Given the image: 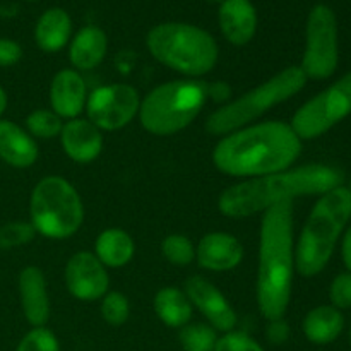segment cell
Masks as SVG:
<instances>
[{"label":"cell","mask_w":351,"mask_h":351,"mask_svg":"<svg viewBox=\"0 0 351 351\" xmlns=\"http://www.w3.org/2000/svg\"><path fill=\"white\" fill-rule=\"evenodd\" d=\"M329 300L338 311L351 307V273H339L329 287Z\"/></svg>","instance_id":"32"},{"label":"cell","mask_w":351,"mask_h":351,"mask_svg":"<svg viewBox=\"0 0 351 351\" xmlns=\"http://www.w3.org/2000/svg\"><path fill=\"white\" fill-rule=\"evenodd\" d=\"M350 345H351V329H350Z\"/></svg>","instance_id":"40"},{"label":"cell","mask_w":351,"mask_h":351,"mask_svg":"<svg viewBox=\"0 0 351 351\" xmlns=\"http://www.w3.org/2000/svg\"><path fill=\"white\" fill-rule=\"evenodd\" d=\"M218 21L225 40L235 47H243L256 36L257 10L250 0H225Z\"/></svg>","instance_id":"18"},{"label":"cell","mask_w":351,"mask_h":351,"mask_svg":"<svg viewBox=\"0 0 351 351\" xmlns=\"http://www.w3.org/2000/svg\"><path fill=\"white\" fill-rule=\"evenodd\" d=\"M307 81L300 67L291 65L283 69L257 88L215 110L206 120V130L211 136H226L233 130L250 125L271 108L298 95Z\"/></svg>","instance_id":"6"},{"label":"cell","mask_w":351,"mask_h":351,"mask_svg":"<svg viewBox=\"0 0 351 351\" xmlns=\"http://www.w3.org/2000/svg\"><path fill=\"white\" fill-rule=\"evenodd\" d=\"M149 53L160 64L189 77L209 74L218 62V43L202 27L185 23H163L146 36Z\"/></svg>","instance_id":"5"},{"label":"cell","mask_w":351,"mask_h":351,"mask_svg":"<svg viewBox=\"0 0 351 351\" xmlns=\"http://www.w3.org/2000/svg\"><path fill=\"white\" fill-rule=\"evenodd\" d=\"M341 259L346 266V271L351 273V225L345 230L341 237Z\"/></svg>","instance_id":"36"},{"label":"cell","mask_w":351,"mask_h":351,"mask_svg":"<svg viewBox=\"0 0 351 351\" xmlns=\"http://www.w3.org/2000/svg\"><path fill=\"white\" fill-rule=\"evenodd\" d=\"M31 225L38 235L65 240L79 232L84 221V206L74 185L58 175L43 177L31 192Z\"/></svg>","instance_id":"8"},{"label":"cell","mask_w":351,"mask_h":351,"mask_svg":"<svg viewBox=\"0 0 351 351\" xmlns=\"http://www.w3.org/2000/svg\"><path fill=\"white\" fill-rule=\"evenodd\" d=\"M338 21L331 7L317 3L311 10L305 27V51L302 72L307 79H329L338 69Z\"/></svg>","instance_id":"10"},{"label":"cell","mask_w":351,"mask_h":351,"mask_svg":"<svg viewBox=\"0 0 351 351\" xmlns=\"http://www.w3.org/2000/svg\"><path fill=\"white\" fill-rule=\"evenodd\" d=\"M290 326H288V322L285 321V317L281 319H274V321H267V326H266V338L267 341L271 343V345H283V343H287L288 339H290Z\"/></svg>","instance_id":"34"},{"label":"cell","mask_w":351,"mask_h":351,"mask_svg":"<svg viewBox=\"0 0 351 351\" xmlns=\"http://www.w3.org/2000/svg\"><path fill=\"white\" fill-rule=\"evenodd\" d=\"M17 287L26 321L33 328H45L50 321V297L43 271L34 266L24 267L19 273Z\"/></svg>","instance_id":"17"},{"label":"cell","mask_w":351,"mask_h":351,"mask_svg":"<svg viewBox=\"0 0 351 351\" xmlns=\"http://www.w3.org/2000/svg\"><path fill=\"white\" fill-rule=\"evenodd\" d=\"M302 139L285 122H263L226 134L213 151V163L232 177H264L291 168Z\"/></svg>","instance_id":"1"},{"label":"cell","mask_w":351,"mask_h":351,"mask_svg":"<svg viewBox=\"0 0 351 351\" xmlns=\"http://www.w3.org/2000/svg\"><path fill=\"white\" fill-rule=\"evenodd\" d=\"M153 305L158 319L168 328L182 329L189 324L192 317V304L189 302L185 291L178 288H161L154 297Z\"/></svg>","instance_id":"24"},{"label":"cell","mask_w":351,"mask_h":351,"mask_svg":"<svg viewBox=\"0 0 351 351\" xmlns=\"http://www.w3.org/2000/svg\"><path fill=\"white\" fill-rule=\"evenodd\" d=\"M213 351H264V348L249 335L230 331L218 338Z\"/></svg>","instance_id":"31"},{"label":"cell","mask_w":351,"mask_h":351,"mask_svg":"<svg viewBox=\"0 0 351 351\" xmlns=\"http://www.w3.org/2000/svg\"><path fill=\"white\" fill-rule=\"evenodd\" d=\"M206 93H208V98L215 99V101H226L232 96V89L225 82H215V84H206Z\"/></svg>","instance_id":"35"},{"label":"cell","mask_w":351,"mask_h":351,"mask_svg":"<svg viewBox=\"0 0 351 351\" xmlns=\"http://www.w3.org/2000/svg\"><path fill=\"white\" fill-rule=\"evenodd\" d=\"M182 351H185V350H182Z\"/></svg>","instance_id":"42"},{"label":"cell","mask_w":351,"mask_h":351,"mask_svg":"<svg viewBox=\"0 0 351 351\" xmlns=\"http://www.w3.org/2000/svg\"><path fill=\"white\" fill-rule=\"evenodd\" d=\"M218 336L209 324H187L180 329L182 350L185 351H213Z\"/></svg>","instance_id":"26"},{"label":"cell","mask_w":351,"mask_h":351,"mask_svg":"<svg viewBox=\"0 0 351 351\" xmlns=\"http://www.w3.org/2000/svg\"><path fill=\"white\" fill-rule=\"evenodd\" d=\"M136 254L134 239L122 228H106L98 235L95 243V256L105 267H123Z\"/></svg>","instance_id":"23"},{"label":"cell","mask_w":351,"mask_h":351,"mask_svg":"<svg viewBox=\"0 0 351 351\" xmlns=\"http://www.w3.org/2000/svg\"><path fill=\"white\" fill-rule=\"evenodd\" d=\"M348 192H350V197H351V184H350V187H348Z\"/></svg>","instance_id":"39"},{"label":"cell","mask_w":351,"mask_h":351,"mask_svg":"<svg viewBox=\"0 0 351 351\" xmlns=\"http://www.w3.org/2000/svg\"><path fill=\"white\" fill-rule=\"evenodd\" d=\"M16 351H60V343L48 328H33L21 339Z\"/></svg>","instance_id":"30"},{"label":"cell","mask_w":351,"mask_h":351,"mask_svg":"<svg viewBox=\"0 0 351 351\" xmlns=\"http://www.w3.org/2000/svg\"><path fill=\"white\" fill-rule=\"evenodd\" d=\"M161 252H163L165 259L173 266H189L195 261V247L185 235H168L161 243Z\"/></svg>","instance_id":"27"},{"label":"cell","mask_w":351,"mask_h":351,"mask_svg":"<svg viewBox=\"0 0 351 351\" xmlns=\"http://www.w3.org/2000/svg\"><path fill=\"white\" fill-rule=\"evenodd\" d=\"M206 101V82L195 79L165 82L141 99V125L153 136H173L197 119Z\"/></svg>","instance_id":"7"},{"label":"cell","mask_w":351,"mask_h":351,"mask_svg":"<svg viewBox=\"0 0 351 351\" xmlns=\"http://www.w3.org/2000/svg\"><path fill=\"white\" fill-rule=\"evenodd\" d=\"M86 101L88 88L75 69H62L53 75L50 84V105L62 120L77 119L82 110H86Z\"/></svg>","instance_id":"16"},{"label":"cell","mask_w":351,"mask_h":351,"mask_svg":"<svg viewBox=\"0 0 351 351\" xmlns=\"http://www.w3.org/2000/svg\"><path fill=\"white\" fill-rule=\"evenodd\" d=\"M339 185H343V173L338 168L311 163L239 182L221 192L218 209L228 218L242 219L267 211L283 201L307 195L321 197Z\"/></svg>","instance_id":"2"},{"label":"cell","mask_w":351,"mask_h":351,"mask_svg":"<svg viewBox=\"0 0 351 351\" xmlns=\"http://www.w3.org/2000/svg\"><path fill=\"white\" fill-rule=\"evenodd\" d=\"M72 19L60 7L45 10L34 26V41L47 53H57L71 40Z\"/></svg>","instance_id":"21"},{"label":"cell","mask_w":351,"mask_h":351,"mask_svg":"<svg viewBox=\"0 0 351 351\" xmlns=\"http://www.w3.org/2000/svg\"><path fill=\"white\" fill-rule=\"evenodd\" d=\"M40 156L36 139L17 123L0 119V160L14 168H29Z\"/></svg>","instance_id":"19"},{"label":"cell","mask_w":351,"mask_h":351,"mask_svg":"<svg viewBox=\"0 0 351 351\" xmlns=\"http://www.w3.org/2000/svg\"><path fill=\"white\" fill-rule=\"evenodd\" d=\"M184 287L189 302L208 319L209 326L216 332L225 335V332L235 329L237 322H239L235 311L228 304L225 295L211 281L199 276V274H194V276L185 280Z\"/></svg>","instance_id":"13"},{"label":"cell","mask_w":351,"mask_h":351,"mask_svg":"<svg viewBox=\"0 0 351 351\" xmlns=\"http://www.w3.org/2000/svg\"><path fill=\"white\" fill-rule=\"evenodd\" d=\"M351 115V71L305 101L291 119L302 141L317 139Z\"/></svg>","instance_id":"9"},{"label":"cell","mask_w":351,"mask_h":351,"mask_svg":"<svg viewBox=\"0 0 351 351\" xmlns=\"http://www.w3.org/2000/svg\"><path fill=\"white\" fill-rule=\"evenodd\" d=\"M108 50L106 33L98 26H84L75 33L69 47V60L75 71L98 67Z\"/></svg>","instance_id":"20"},{"label":"cell","mask_w":351,"mask_h":351,"mask_svg":"<svg viewBox=\"0 0 351 351\" xmlns=\"http://www.w3.org/2000/svg\"><path fill=\"white\" fill-rule=\"evenodd\" d=\"M295 271L293 201H283L264 211L261 223L256 293L266 321L287 314Z\"/></svg>","instance_id":"3"},{"label":"cell","mask_w":351,"mask_h":351,"mask_svg":"<svg viewBox=\"0 0 351 351\" xmlns=\"http://www.w3.org/2000/svg\"><path fill=\"white\" fill-rule=\"evenodd\" d=\"M208 2H218V3H223L225 0H208Z\"/></svg>","instance_id":"38"},{"label":"cell","mask_w":351,"mask_h":351,"mask_svg":"<svg viewBox=\"0 0 351 351\" xmlns=\"http://www.w3.org/2000/svg\"><path fill=\"white\" fill-rule=\"evenodd\" d=\"M243 245L237 237L225 232L208 233L195 249V261L202 269L225 273L242 263Z\"/></svg>","instance_id":"15"},{"label":"cell","mask_w":351,"mask_h":351,"mask_svg":"<svg viewBox=\"0 0 351 351\" xmlns=\"http://www.w3.org/2000/svg\"><path fill=\"white\" fill-rule=\"evenodd\" d=\"M350 219L351 197L348 187L339 185L319 197L295 247V269L300 276L312 278L324 271Z\"/></svg>","instance_id":"4"},{"label":"cell","mask_w":351,"mask_h":351,"mask_svg":"<svg viewBox=\"0 0 351 351\" xmlns=\"http://www.w3.org/2000/svg\"><path fill=\"white\" fill-rule=\"evenodd\" d=\"M58 137L64 153L79 165L95 161L101 154L105 144L101 130L88 119H79V117L65 122Z\"/></svg>","instance_id":"14"},{"label":"cell","mask_w":351,"mask_h":351,"mask_svg":"<svg viewBox=\"0 0 351 351\" xmlns=\"http://www.w3.org/2000/svg\"><path fill=\"white\" fill-rule=\"evenodd\" d=\"M26 130L33 139H53L58 137L64 120L53 110L38 108L26 117Z\"/></svg>","instance_id":"25"},{"label":"cell","mask_w":351,"mask_h":351,"mask_svg":"<svg viewBox=\"0 0 351 351\" xmlns=\"http://www.w3.org/2000/svg\"><path fill=\"white\" fill-rule=\"evenodd\" d=\"M36 237V230L31 223L14 221L0 226V250L16 249L27 245Z\"/></svg>","instance_id":"29"},{"label":"cell","mask_w":351,"mask_h":351,"mask_svg":"<svg viewBox=\"0 0 351 351\" xmlns=\"http://www.w3.org/2000/svg\"><path fill=\"white\" fill-rule=\"evenodd\" d=\"M7 101H9V99H7V93L3 91V88H0V117H2L3 112H5Z\"/></svg>","instance_id":"37"},{"label":"cell","mask_w":351,"mask_h":351,"mask_svg":"<svg viewBox=\"0 0 351 351\" xmlns=\"http://www.w3.org/2000/svg\"><path fill=\"white\" fill-rule=\"evenodd\" d=\"M139 91L125 82L99 86L89 93L86 101L88 120L101 132H113L129 125L139 115Z\"/></svg>","instance_id":"11"},{"label":"cell","mask_w":351,"mask_h":351,"mask_svg":"<svg viewBox=\"0 0 351 351\" xmlns=\"http://www.w3.org/2000/svg\"><path fill=\"white\" fill-rule=\"evenodd\" d=\"M27 2H33V0H27Z\"/></svg>","instance_id":"41"},{"label":"cell","mask_w":351,"mask_h":351,"mask_svg":"<svg viewBox=\"0 0 351 351\" xmlns=\"http://www.w3.org/2000/svg\"><path fill=\"white\" fill-rule=\"evenodd\" d=\"M23 58V48L17 41L0 38V67H12Z\"/></svg>","instance_id":"33"},{"label":"cell","mask_w":351,"mask_h":351,"mask_svg":"<svg viewBox=\"0 0 351 351\" xmlns=\"http://www.w3.org/2000/svg\"><path fill=\"white\" fill-rule=\"evenodd\" d=\"M101 312L103 321L108 322L110 326H122L125 324L130 315V304L129 298L120 291H108L101 298Z\"/></svg>","instance_id":"28"},{"label":"cell","mask_w":351,"mask_h":351,"mask_svg":"<svg viewBox=\"0 0 351 351\" xmlns=\"http://www.w3.org/2000/svg\"><path fill=\"white\" fill-rule=\"evenodd\" d=\"M65 287L81 302L101 300L110 288V276L101 261L93 252L74 254L65 266Z\"/></svg>","instance_id":"12"},{"label":"cell","mask_w":351,"mask_h":351,"mask_svg":"<svg viewBox=\"0 0 351 351\" xmlns=\"http://www.w3.org/2000/svg\"><path fill=\"white\" fill-rule=\"evenodd\" d=\"M304 335L314 345H329L336 341L345 329L341 311L332 305H319L312 308L304 319Z\"/></svg>","instance_id":"22"}]
</instances>
